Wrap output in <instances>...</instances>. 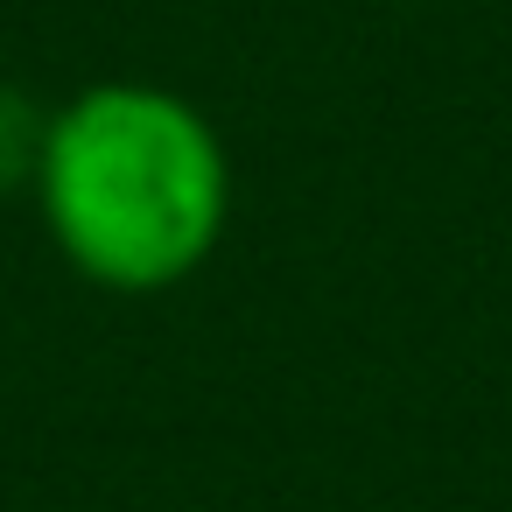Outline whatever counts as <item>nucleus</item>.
Here are the masks:
<instances>
[{"mask_svg":"<svg viewBox=\"0 0 512 512\" xmlns=\"http://www.w3.org/2000/svg\"><path fill=\"white\" fill-rule=\"evenodd\" d=\"M43 148H50V113L22 85H0V190L36 183Z\"/></svg>","mask_w":512,"mask_h":512,"instance_id":"obj_2","label":"nucleus"},{"mask_svg":"<svg viewBox=\"0 0 512 512\" xmlns=\"http://www.w3.org/2000/svg\"><path fill=\"white\" fill-rule=\"evenodd\" d=\"M36 197L78 274L148 295L211 260L232 211V162L190 99L162 85H92L50 113Z\"/></svg>","mask_w":512,"mask_h":512,"instance_id":"obj_1","label":"nucleus"}]
</instances>
